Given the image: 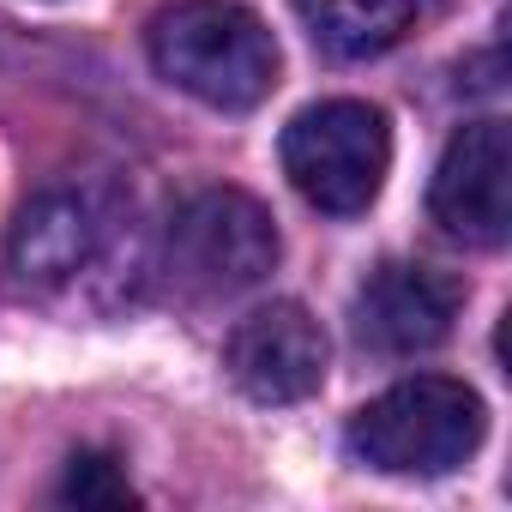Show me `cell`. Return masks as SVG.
I'll list each match as a JSON object with an SVG mask.
<instances>
[{"mask_svg":"<svg viewBox=\"0 0 512 512\" xmlns=\"http://www.w3.org/2000/svg\"><path fill=\"white\" fill-rule=\"evenodd\" d=\"M434 223L452 241L470 247H500L512 229V139L506 121H470L440 169H434V193H428Z\"/></svg>","mask_w":512,"mask_h":512,"instance_id":"6","label":"cell"},{"mask_svg":"<svg viewBox=\"0 0 512 512\" xmlns=\"http://www.w3.org/2000/svg\"><path fill=\"white\" fill-rule=\"evenodd\" d=\"M115 205L91 187H49L37 193L19 223H13V247H7V266L13 284L37 302H61L79 284L97 278V266L109 260L115 247Z\"/></svg>","mask_w":512,"mask_h":512,"instance_id":"5","label":"cell"},{"mask_svg":"<svg viewBox=\"0 0 512 512\" xmlns=\"http://www.w3.org/2000/svg\"><path fill=\"white\" fill-rule=\"evenodd\" d=\"M278 266V229L272 211L260 199H247L235 187H205L193 193L163 241V272L181 296L193 302H217V296H241L253 284H266V272Z\"/></svg>","mask_w":512,"mask_h":512,"instance_id":"3","label":"cell"},{"mask_svg":"<svg viewBox=\"0 0 512 512\" xmlns=\"http://www.w3.org/2000/svg\"><path fill=\"white\" fill-rule=\"evenodd\" d=\"M392 163V133L386 115L368 103H314L284 127V175L308 205L326 217H356L374 205L380 181Z\"/></svg>","mask_w":512,"mask_h":512,"instance_id":"4","label":"cell"},{"mask_svg":"<svg viewBox=\"0 0 512 512\" xmlns=\"http://www.w3.org/2000/svg\"><path fill=\"white\" fill-rule=\"evenodd\" d=\"M326 356V332L302 302L253 308L223 344V368L253 404H302L308 392H320Z\"/></svg>","mask_w":512,"mask_h":512,"instance_id":"7","label":"cell"},{"mask_svg":"<svg viewBox=\"0 0 512 512\" xmlns=\"http://www.w3.org/2000/svg\"><path fill=\"white\" fill-rule=\"evenodd\" d=\"M314 43L338 61H374L416 25V0H296Z\"/></svg>","mask_w":512,"mask_h":512,"instance_id":"9","label":"cell"},{"mask_svg":"<svg viewBox=\"0 0 512 512\" xmlns=\"http://www.w3.org/2000/svg\"><path fill=\"white\" fill-rule=\"evenodd\" d=\"M61 500H79V506H133V482L127 470L109 458V452H73L67 476H61Z\"/></svg>","mask_w":512,"mask_h":512,"instance_id":"10","label":"cell"},{"mask_svg":"<svg viewBox=\"0 0 512 512\" xmlns=\"http://www.w3.org/2000/svg\"><path fill=\"white\" fill-rule=\"evenodd\" d=\"M452 320H458V284L440 278L434 266L386 260L356 290V332L380 356H422V350L446 344Z\"/></svg>","mask_w":512,"mask_h":512,"instance_id":"8","label":"cell"},{"mask_svg":"<svg viewBox=\"0 0 512 512\" xmlns=\"http://www.w3.org/2000/svg\"><path fill=\"white\" fill-rule=\"evenodd\" d=\"M482 398L464 380L446 374H416L398 380L392 392L368 398L350 416V458L380 470V476H446L482 446Z\"/></svg>","mask_w":512,"mask_h":512,"instance_id":"2","label":"cell"},{"mask_svg":"<svg viewBox=\"0 0 512 512\" xmlns=\"http://www.w3.org/2000/svg\"><path fill=\"white\" fill-rule=\"evenodd\" d=\"M151 67L205 109H253L278 85V43L241 0H175L151 19Z\"/></svg>","mask_w":512,"mask_h":512,"instance_id":"1","label":"cell"}]
</instances>
